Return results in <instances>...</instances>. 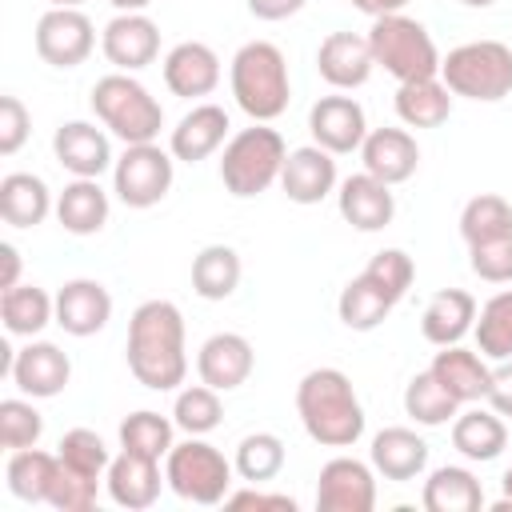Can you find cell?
I'll use <instances>...</instances> for the list:
<instances>
[{
    "instance_id": "obj_1",
    "label": "cell",
    "mask_w": 512,
    "mask_h": 512,
    "mask_svg": "<svg viewBox=\"0 0 512 512\" xmlns=\"http://www.w3.org/2000/svg\"><path fill=\"white\" fill-rule=\"evenodd\" d=\"M128 372L152 392H172L188 376L184 316L172 300H144L128 320Z\"/></svg>"
},
{
    "instance_id": "obj_2",
    "label": "cell",
    "mask_w": 512,
    "mask_h": 512,
    "mask_svg": "<svg viewBox=\"0 0 512 512\" xmlns=\"http://www.w3.org/2000/svg\"><path fill=\"white\" fill-rule=\"evenodd\" d=\"M296 412L304 432L324 448H352L364 436V408L340 368H312L296 384Z\"/></svg>"
},
{
    "instance_id": "obj_3",
    "label": "cell",
    "mask_w": 512,
    "mask_h": 512,
    "mask_svg": "<svg viewBox=\"0 0 512 512\" xmlns=\"http://www.w3.org/2000/svg\"><path fill=\"white\" fill-rule=\"evenodd\" d=\"M228 84H232V96H236L240 112L252 116L256 124H272L276 116H284V108L292 100L288 60L272 40H248L232 56Z\"/></svg>"
},
{
    "instance_id": "obj_4",
    "label": "cell",
    "mask_w": 512,
    "mask_h": 512,
    "mask_svg": "<svg viewBox=\"0 0 512 512\" xmlns=\"http://www.w3.org/2000/svg\"><path fill=\"white\" fill-rule=\"evenodd\" d=\"M92 112L124 144H152L160 136V128H164L160 100L132 72H108V76H100L92 84Z\"/></svg>"
},
{
    "instance_id": "obj_5",
    "label": "cell",
    "mask_w": 512,
    "mask_h": 512,
    "mask_svg": "<svg viewBox=\"0 0 512 512\" xmlns=\"http://www.w3.org/2000/svg\"><path fill=\"white\" fill-rule=\"evenodd\" d=\"M284 136L268 124H256L252 128H240L228 144H224V156H220V180L224 188L236 196V200H252L260 192H268L280 172H284Z\"/></svg>"
},
{
    "instance_id": "obj_6",
    "label": "cell",
    "mask_w": 512,
    "mask_h": 512,
    "mask_svg": "<svg viewBox=\"0 0 512 512\" xmlns=\"http://www.w3.org/2000/svg\"><path fill=\"white\" fill-rule=\"evenodd\" d=\"M440 80L452 96L496 104L512 96V48L500 40H468L440 60Z\"/></svg>"
},
{
    "instance_id": "obj_7",
    "label": "cell",
    "mask_w": 512,
    "mask_h": 512,
    "mask_svg": "<svg viewBox=\"0 0 512 512\" xmlns=\"http://www.w3.org/2000/svg\"><path fill=\"white\" fill-rule=\"evenodd\" d=\"M368 44H372L376 68H384L400 84L440 76V52H436L428 28L412 16H404V12L376 16L372 28H368Z\"/></svg>"
},
{
    "instance_id": "obj_8",
    "label": "cell",
    "mask_w": 512,
    "mask_h": 512,
    "mask_svg": "<svg viewBox=\"0 0 512 512\" xmlns=\"http://www.w3.org/2000/svg\"><path fill=\"white\" fill-rule=\"evenodd\" d=\"M232 460L208 444L204 436H188L184 444H172V452L164 456V480L168 488L188 500V504H200V508H212V504H224L228 492H232Z\"/></svg>"
},
{
    "instance_id": "obj_9",
    "label": "cell",
    "mask_w": 512,
    "mask_h": 512,
    "mask_svg": "<svg viewBox=\"0 0 512 512\" xmlns=\"http://www.w3.org/2000/svg\"><path fill=\"white\" fill-rule=\"evenodd\" d=\"M176 156L152 144H124V156L112 164V192L128 208H156L176 176Z\"/></svg>"
},
{
    "instance_id": "obj_10",
    "label": "cell",
    "mask_w": 512,
    "mask_h": 512,
    "mask_svg": "<svg viewBox=\"0 0 512 512\" xmlns=\"http://www.w3.org/2000/svg\"><path fill=\"white\" fill-rule=\"evenodd\" d=\"M96 28L80 8H48L36 20V56L52 68H76L92 56Z\"/></svg>"
},
{
    "instance_id": "obj_11",
    "label": "cell",
    "mask_w": 512,
    "mask_h": 512,
    "mask_svg": "<svg viewBox=\"0 0 512 512\" xmlns=\"http://www.w3.org/2000/svg\"><path fill=\"white\" fill-rule=\"evenodd\" d=\"M376 468L356 456H332L316 480L320 512H372L376 508Z\"/></svg>"
},
{
    "instance_id": "obj_12",
    "label": "cell",
    "mask_w": 512,
    "mask_h": 512,
    "mask_svg": "<svg viewBox=\"0 0 512 512\" xmlns=\"http://www.w3.org/2000/svg\"><path fill=\"white\" fill-rule=\"evenodd\" d=\"M100 52L116 72H140L160 56V28L144 12H116L100 32Z\"/></svg>"
},
{
    "instance_id": "obj_13",
    "label": "cell",
    "mask_w": 512,
    "mask_h": 512,
    "mask_svg": "<svg viewBox=\"0 0 512 512\" xmlns=\"http://www.w3.org/2000/svg\"><path fill=\"white\" fill-rule=\"evenodd\" d=\"M8 376H12V384H16L24 396H32V400H52V396H60V392L68 388V380H72V360H68L64 348H56V344H48V340H32V344H24V348L12 356Z\"/></svg>"
},
{
    "instance_id": "obj_14",
    "label": "cell",
    "mask_w": 512,
    "mask_h": 512,
    "mask_svg": "<svg viewBox=\"0 0 512 512\" xmlns=\"http://www.w3.org/2000/svg\"><path fill=\"white\" fill-rule=\"evenodd\" d=\"M308 132L332 156H348V152H360L368 136V120L352 96H320L308 112Z\"/></svg>"
},
{
    "instance_id": "obj_15",
    "label": "cell",
    "mask_w": 512,
    "mask_h": 512,
    "mask_svg": "<svg viewBox=\"0 0 512 512\" xmlns=\"http://www.w3.org/2000/svg\"><path fill=\"white\" fill-rule=\"evenodd\" d=\"M252 368H256V352H252L248 336H240V332H216L196 352V372L216 392L240 388L252 376Z\"/></svg>"
},
{
    "instance_id": "obj_16",
    "label": "cell",
    "mask_w": 512,
    "mask_h": 512,
    "mask_svg": "<svg viewBox=\"0 0 512 512\" xmlns=\"http://www.w3.org/2000/svg\"><path fill=\"white\" fill-rule=\"evenodd\" d=\"M104 484H108V496L120 508L144 512V508H152L160 500V484H168V480L160 472V460L120 448V456H112V464L104 472Z\"/></svg>"
},
{
    "instance_id": "obj_17",
    "label": "cell",
    "mask_w": 512,
    "mask_h": 512,
    "mask_svg": "<svg viewBox=\"0 0 512 512\" xmlns=\"http://www.w3.org/2000/svg\"><path fill=\"white\" fill-rule=\"evenodd\" d=\"M372 68H376L372 44H368V36H360V32H328V36L320 40V48H316V72H320L332 88H340V92L368 84Z\"/></svg>"
},
{
    "instance_id": "obj_18",
    "label": "cell",
    "mask_w": 512,
    "mask_h": 512,
    "mask_svg": "<svg viewBox=\"0 0 512 512\" xmlns=\"http://www.w3.org/2000/svg\"><path fill=\"white\" fill-rule=\"evenodd\" d=\"M52 152H56L60 168H68L72 176H84V180H100V172H108L116 164L104 128H96L88 120L60 124L52 136Z\"/></svg>"
},
{
    "instance_id": "obj_19",
    "label": "cell",
    "mask_w": 512,
    "mask_h": 512,
    "mask_svg": "<svg viewBox=\"0 0 512 512\" xmlns=\"http://www.w3.org/2000/svg\"><path fill=\"white\" fill-rule=\"evenodd\" d=\"M360 160H364V172H372L376 180L404 184L420 168V148H416V136L404 128H372L360 144Z\"/></svg>"
},
{
    "instance_id": "obj_20",
    "label": "cell",
    "mask_w": 512,
    "mask_h": 512,
    "mask_svg": "<svg viewBox=\"0 0 512 512\" xmlns=\"http://www.w3.org/2000/svg\"><path fill=\"white\" fill-rule=\"evenodd\" d=\"M280 188H284V196L292 204H320L336 188V160H332V152L320 148V144L292 148L284 156Z\"/></svg>"
},
{
    "instance_id": "obj_21",
    "label": "cell",
    "mask_w": 512,
    "mask_h": 512,
    "mask_svg": "<svg viewBox=\"0 0 512 512\" xmlns=\"http://www.w3.org/2000/svg\"><path fill=\"white\" fill-rule=\"evenodd\" d=\"M336 204H340V216L356 228V232H380L392 224L396 216V200H392V184L376 180L372 172H356L340 184L336 192Z\"/></svg>"
},
{
    "instance_id": "obj_22",
    "label": "cell",
    "mask_w": 512,
    "mask_h": 512,
    "mask_svg": "<svg viewBox=\"0 0 512 512\" xmlns=\"http://www.w3.org/2000/svg\"><path fill=\"white\" fill-rule=\"evenodd\" d=\"M112 320V296L100 280H68L60 292H56V324L68 332V336H96L104 324Z\"/></svg>"
},
{
    "instance_id": "obj_23",
    "label": "cell",
    "mask_w": 512,
    "mask_h": 512,
    "mask_svg": "<svg viewBox=\"0 0 512 512\" xmlns=\"http://www.w3.org/2000/svg\"><path fill=\"white\" fill-rule=\"evenodd\" d=\"M164 84L172 96L184 100L212 96L220 84V56L200 40H184L164 56Z\"/></svg>"
},
{
    "instance_id": "obj_24",
    "label": "cell",
    "mask_w": 512,
    "mask_h": 512,
    "mask_svg": "<svg viewBox=\"0 0 512 512\" xmlns=\"http://www.w3.org/2000/svg\"><path fill=\"white\" fill-rule=\"evenodd\" d=\"M228 112L220 104H192V112L180 116V124L172 128L168 152L184 164H200L208 160L224 140H228Z\"/></svg>"
},
{
    "instance_id": "obj_25",
    "label": "cell",
    "mask_w": 512,
    "mask_h": 512,
    "mask_svg": "<svg viewBox=\"0 0 512 512\" xmlns=\"http://www.w3.org/2000/svg\"><path fill=\"white\" fill-rule=\"evenodd\" d=\"M472 328H476V300H472V292H464V288H440L424 304L420 332H424L428 344H436V348L460 344Z\"/></svg>"
},
{
    "instance_id": "obj_26",
    "label": "cell",
    "mask_w": 512,
    "mask_h": 512,
    "mask_svg": "<svg viewBox=\"0 0 512 512\" xmlns=\"http://www.w3.org/2000/svg\"><path fill=\"white\" fill-rule=\"evenodd\" d=\"M372 468L384 476V480H396V484H408L416 480L424 468H428V444L424 436H416L412 428H380L372 436Z\"/></svg>"
},
{
    "instance_id": "obj_27",
    "label": "cell",
    "mask_w": 512,
    "mask_h": 512,
    "mask_svg": "<svg viewBox=\"0 0 512 512\" xmlns=\"http://www.w3.org/2000/svg\"><path fill=\"white\" fill-rule=\"evenodd\" d=\"M428 372L460 400V404H476L488 400V384H492V368L484 364L480 352H468L460 344H448L436 352V360L428 364Z\"/></svg>"
},
{
    "instance_id": "obj_28",
    "label": "cell",
    "mask_w": 512,
    "mask_h": 512,
    "mask_svg": "<svg viewBox=\"0 0 512 512\" xmlns=\"http://www.w3.org/2000/svg\"><path fill=\"white\" fill-rule=\"evenodd\" d=\"M504 444H508V428H504L500 412H492V408L456 412V420H452V448L464 460L488 464V460H496L504 452Z\"/></svg>"
},
{
    "instance_id": "obj_29",
    "label": "cell",
    "mask_w": 512,
    "mask_h": 512,
    "mask_svg": "<svg viewBox=\"0 0 512 512\" xmlns=\"http://www.w3.org/2000/svg\"><path fill=\"white\" fill-rule=\"evenodd\" d=\"M56 220L72 236H96L108 224V192L100 188V180L76 176L72 184H64V192L56 196Z\"/></svg>"
},
{
    "instance_id": "obj_30",
    "label": "cell",
    "mask_w": 512,
    "mask_h": 512,
    "mask_svg": "<svg viewBox=\"0 0 512 512\" xmlns=\"http://www.w3.org/2000/svg\"><path fill=\"white\" fill-rule=\"evenodd\" d=\"M52 192L36 172H8L0 180V216L12 228H36L52 212Z\"/></svg>"
},
{
    "instance_id": "obj_31",
    "label": "cell",
    "mask_w": 512,
    "mask_h": 512,
    "mask_svg": "<svg viewBox=\"0 0 512 512\" xmlns=\"http://www.w3.org/2000/svg\"><path fill=\"white\" fill-rule=\"evenodd\" d=\"M420 504L428 512H480L484 508V488L468 468L444 464L424 480Z\"/></svg>"
},
{
    "instance_id": "obj_32",
    "label": "cell",
    "mask_w": 512,
    "mask_h": 512,
    "mask_svg": "<svg viewBox=\"0 0 512 512\" xmlns=\"http://www.w3.org/2000/svg\"><path fill=\"white\" fill-rule=\"evenodd\" d=\"M0 320L12 336H40L56 320V296H48L40 284H16L0 292Z\"/></svg>"
},
{
    "instance_id": "obj_33",
    "label": "cell",
    "mask_w": 512,
    "mask_h": 512,
    "mask_svg": "<svg viewBox=\"0 0 512 512\" xmlns=\"http://www.w3.org/2000/svg\"><path fill=\"white\" fill-rule=\"evenodd\" d=\"M396 116L408 128H440L452 116V92L440 76L408 80L396 88Z\"/></svg>"
},
{
    "instance_id": "obj_34",
    "label": "cell",
    "mask_w": 512,
    "mask_h": 512,
    "mask_svg": "<svg viewBox=\"0 0 512 512\" xmlns=\"http://www.w3.org/2000/svg\"><path fill=\"white\" fill-rule=\"evenodd\" d=\"M240 252L228 244H208L192 260V292L200 300H228L240 288Z\"/></svg>"
},
{
    "instance_id": "obj_35",
    "label": "cell",
    "mask_w": 512,
    "mask_h": 512,
    "mask_svg": "<svg viewBox=\"0 0 512 512\" xmlns=\"http://www.w3.org/2000/svg\"><path fill=\"white\" fill-rule=\"evenodd\" d=\"M56 464L60 456L56 452H40V448H20L8 456V468H4V480H8V492L24 504H48V488H52V476H56Z\"/></svg>"
},
{
    "instance_id": "obj_36",
    "label": "cell",
    "mask_w": 512,
    "mask_h": 512,
    "mask_svg": "<svg viewBox=\"0 0 512 512\" xmlns=\"http://www.w3.org/2000/svg\"><path fill=\"white\" fill-rule=\"evenodd\" d=\"M392 308H396V304H392L372 280H364V276H352V280L344 284L340 300H336L340 324L352 328V332H372V328H380Z\"/></svg>"
},
{
    "instance_id": "obj_37",
    "label": "cell",
    "mask_w": 512,
    "mask_h": 512,
    "mask_svg": "<svg viewBox=\"0 0 512 512\" xmlns=\"http://www.w3.org/2000/svg\"><path fill=\"white\" fill-rule=\"evenodd\" d=\"M404 412L420 424V428H440L448 420H456L460 400L432 376V372H416L404 388Z\"/></svg>"
},
{
    "instance_id": "obj_38",
    "label": "cell",
    "mask_w": 512,
    "mask_h": 512,
    "mask_svg": "<svg viewBox=\"0 0 512 512\" xmlns=\"http://www.w3.org/2000/svg\"><path fill=\"white\" fill-rule=\"evenodd\" d=\"M284 440L276 432H248L240 444H236V476L248 480V484H264V480H276L284 472Z\"/></svg>"
},
{
    "instance_id": "obj_39",
    "label": "cell",
    "mask_w": 512,
    "mask_h": 512,
    "mask_svg": "<svg viewBox=\"0 0 512 512\" xmlns=\"http://www.w3.org/2000/svg\"><path fill=\"white\" fill-rule=\"evenodd\" d=\"M476 352L484 360H512V288L496 292L476 312Z\"/></svg>"
},
{
    "instance_id": "obj_40",
    "label": "cell",
    "mask_w": 512,
    "mask_h": 512,
    "mask_svg": "<svg viewBox=\"0 0 512 512\" xmlns=\"http://www.w3.org/2000/svg\"><path fill=\"white\" fill-rule=\"evenodd\" d=\"M172 420H176V428L188 432V436H208V432L220 428V420H224L220 392L208 388L204 380L180 388V392H176V404H172Z\"/></svg>"
},
{
    "instance_id": "obj_41",
    "label": "cell",
    "mask_w": 512,
    "mask_h": 512,
    "mask_svg": "<svg viewBox=\"0 0 512 512\" xmlns=\"http://www.w3.org/2000/svg\"><path fill=\"white\" fill-rule=\"evenodd\" d=\"M172 432H176V420L152 412V408H140L132 416H124L120 424V448L128 452H140V456H152V460H164L172 452Z\"/></svg>"
},
{
    "instance_id": "obj_42",
    "label": "cell",
    "mask_w": 512,
    "mask_h": 512,
    "mask_svg": "<svg viewBox=\"0 0 512 512\" xmlns=\"http://www.w3.org/2000/svg\"><path fill=\"white\" fill-rule=\"evenodd\" d=\"M504 232H512V204L500 192H480L464 204V212H460L464 244H480V240H492Z\"/></svg>"
},
{
    "instance_id": "obj_43",
    "label": "cell",
    "mask_w": 512,
    "mask_h": 512,
    "mask_svg": "<svg viewBox=\"0 0 512 512\" xmlns=\"http://www.w3.org/2000/svg\"><path fill=\"white\" fill-rule=\"evenodd\" d=\"M44 432V416L32 408V396L20 400V396H8L0 400V444L8 452H20V448H36Z\"/></svg>"
},
{
    "instance_id": "obj_44",
    "label": "cell",
    "mask_w": 512,
    "mask_h": 512,
    "mask_svg": "<svg viewBox=\"0 0 512 512\" xmlns=\"http://www.w3.org/2000/svg\"><path fill=\"white\" fill-rule=\"evenodd\" d=\"M364 280H372L392 304H400L404 300V292L412 288V276H416V264H412V256L404 252V248H384V252H376L372 260H368V268L360 272Z\"/></svg>"
},
{
    "instance_id": "obj_45",
    "label": "cell",
    "mask_w": 512,
    "mask_h": 512,
    "mask_svg": "<svg viewBox=\"0 0 512 512\" xmlns=\"http://www.w3.org/2000/svg\"><path fill=\"white\" fill-rule=\"evenodd\" d=\"M56 456L68 464V468H76V472H84V476H104L108 472V464H112V456H108V444L92 432V428H72V432H64L60 436V444H56Z\"/></svg>"
},
{
    "instance_id": "obj_46",
    "label": "cell",
    "mask_w": 512,
    "mask_h": 512,
    "mask_svg": "<svg viewBox=\"0 0 512 512\" xmlns=\"http://www.w3.org/2000/svg\"><path fill=\"white\" fill-rule=\"evenodd\" d=\"M96 476H84L76 468H68L64 460L56 464L52 488H48V504L60 512H92L96 508Z\"/></svg>"
},
{
    "instance_id": "obj_47",
    "label": "cell",
    "mask_w": 512,
    "mask_h": 512,
    "mask_svg": "<svg viewBox=\"0 0 512 512\" xmlns=\"http://www.w3.org/2000/svg\"><path fill=\"white\" fill-rule=\"evenodd\" d=\"M468 264L488 284H512V232L468 244Z\"/></svg>"
},
{
    "instance_id": "obj_48",
    "label": "cell",
    "mask_w": 512,
    "mask_h": 512,
    "mask_svg": "<svg viewBox=\"0 0 512 512\" xmlns=\"http://www.w3.org/2000/svg\"><path fill=\"white\" fill-rule=\"evenodd\" d=\"M32 132V116L16 96H0V156H16Z\"/></svg>"
},
{
    "instance_id": "obj_49",
    "label": "cell",
    "mask_w": 512,
    "mask_h": 512,
    "mask_svg": "<svg viewBox=\"0 0 512 512\" xmlns=\"http://www.w3.org/2000/svg\"><path fill=\"white\" fill-rule=\"evenodd\" d=\"M228 508H260V512H296V500L288 492H260V488H240L228 492Z\"/></svg>"
},
{
    "instance_id": "obj_50",
    "label": "cell",
    "mask_w": 512,
    "mask_h": 512,
    "mask_svg": "<svg viewBox=\"0 0 512 512\" xmlns=\"http://www.w3.org/2000/svg\"><path fill=\"white\" fill-rule=\"evenodd\" d=\"M488 408L512 420V360H500V368H492V384H488Z\"/></svg>"
},
{
    "instance_id": "obj_51",
    "label": "cell",
    "mask_w": 512,
    "mask_h": 512,
    "mask_svg": "<svg viewBox=\"0 0 512 512\" xmlns=\"http://www.w3.org/2000/svg\"><path fill=\"white\" fill-rule=\"evenodd\" d=\"M304 4H308V0H248V12H252L256 20H268V24H276V20H288V16H296Z\"/></svg>"
},
{
    "instance_id": "obj_52",
    "label": "cell",
    "mask_w": 512,
    "mask_h": 512,
    "mask_svg": "<svg viewBox=\"0 0 512 512\" xmlns=\"http://www.w3.org/2000/svg\"><path fill=\"white\" fill-rule=\"evenodd\" d=\"M20 284V252H16V244H0V292L4 288H16Z\"/></svg>"
},
{
    "instance_id": "obj_53",
    "label": "cell",
    "mask_w": 512,
    "mask_h": 512,
    "mask_svg": "<svg viewBox=\"0 0 512 512\" xmlns=\"http://www.w3.org/2000/svg\"><path fill=\"white\" fill-rule=\"evenodd\" d=\"M348 4H352V8H360L364 16H372V20H376V16H388V12H404L412 0H348Z\"/></svg>"
},
{
    "instance_id": "obj_54",
    "label": "cell",
    "mask_w": 512,
    "mask_h": 512,
    "mask_svg": "<svg viewBox=\"0 0 512 512\" xmlns=\"http://www.w3.org/2000/svg\"><path fill=\"white\" fill-rule=\"evenodd\" d=\"M500 484H504V496L492 504V512H512V468L500 476Z\"/></svg>"
},
{
    "instance_id": "obj_55",
    "label": "cell",
    "mask_w": 512,
    "mask_h": 512,
    "mask_svg": "<svg viewBox=\"0 0 512 512\" xmlns=\"http://www.w3.org/2000/svg\"><path fill=\"white\" fill-rule=\"evenodd\" d=\"M108 4H112L116 12H144L152 0H108Z\"/></svg>"
},
{
    "instance_id": "obj_56",
    "label": "cell",
    "mask_w": 512,
    "mask_h": 512,
    "mask_svg": "<svg viewBox=\"0 0 512 512\" xmlns=\"http://www.w3.org/2000/svg\"><path fill=\"white\" fill-rule=\"evenodd\" d=\"M48 4H52V8H80L84 0H48Z\"/></svg>"
},
{
    "instance_id": "obj_57",
    "label": "cell",
    "mask_w": 512,
    "mask_h": 512,
    "mask_svg": "<svg viewBox=\"0 0 512 512\" xmlns=\"http://www.w3.org/2000/svg\"><path fill=\"white\" fill-rule=\"evenodd\" d=\"M460 4H468V8H492L496 0H460Z\"/></svg>"
}]
</instances>
